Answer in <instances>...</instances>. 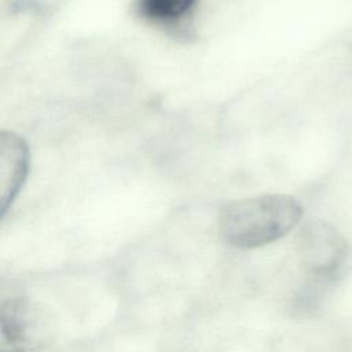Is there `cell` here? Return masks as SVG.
<instances>
[{"label": "cell", "instance_id": "obj_2", "mask_svg": "<svg viewBox=\"0 0 352 352\" xmlns=\"http://www.w3.org/2000/svg\"><path fill=\"white\" fill-rule=\"evenodd\" d=\"M48 322L43 309L25 296H12L0 305V352H32L44 345Z\"/></svg>", "mask_w": 352, "mask_h": 352}, {"label": "cell", "instance_id": "obj_3", "mask_svg": "<svg viewBox=\"0 0 352 352\" xmlns=\"http://www.w3.org/2000/svg\"><path fill=\"white\" fill-rule=\"evenodd\" d=\"M301 258L308 272L318 280L331 279L346 257V242L326 223L309 224L301 235Z\"/></svg>", "mask_w": 352, "mask_h": 352}, {"label": "cell", "instance_id": "obj_1", "mask_svg": "<svg viewBox=\"0 0 352 352\" xmlns=\"http://www.w3.org/2000/svg\"><path fill=\"white\" fill-rule=\"evenodd\" d=\"M301 204L285 194H265L228 204L220 214L219 231L231 246L253 249L290 232L301 220Z\"/></svg>", "mask_w": 352, "mask_h": 352}, {"label": "cell", "instance_id": "obj_4", "mask_svg": "<svg viewBox=\"0 0 352 352\" xmlns=\"http://www.w3.org/2000/svg\"><path fill=\"white\" fill-rule=\"evenodd\" d=\"M29 172V148L25 140L12 133L0 136V208L4 214L19 194Z\"/></svg>", "mask_w": 352, "mask_h": 352}, {"label": "cell", "instance_id": "obj_5", "mask_svg": "<svg viewBox=\"0 0 352 352\" xmlns=\"http://www.w3.org/2000/svg\"><path fill=\"white\" fill-rule=\"evenodd\" d=\"M197 0H138L140 12L157 22L176 21L191 11Z\"/></svg>", "mask_w": 352, "mask_h": 352}]
</instances>
